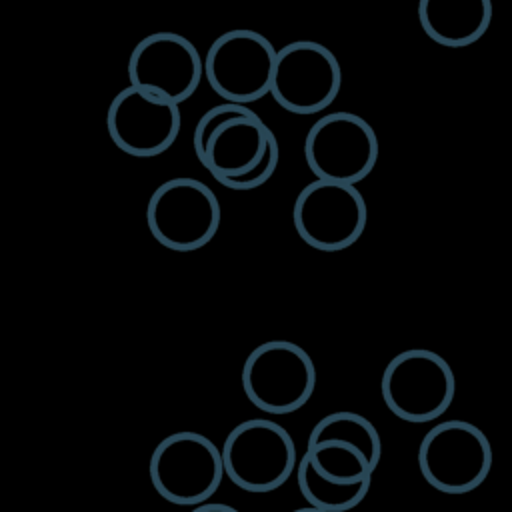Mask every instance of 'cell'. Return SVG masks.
<instances>
[{
    "mask_svg": "<svg viewBox=\"0 0 512 512\" xmlns=\"http://www.w3.org/2000/svg\"><path fill=\"white\" fill-rule=\"evenodd\" d=\"M194 154L224 188L248 192L266 184L280 160L272 128L246 104L222 102L206 110L192 134Z\"/></svg>",
    "mask_w": 512,
    "mask_h": 512,
    "instance_id": "obj_1",
    "label": "cell"
},
{
    "mask_svg": "<svg viewBox=\"0 0 512 512\" xmlns=\"http://www.w3.org/2000/svg\"><path fill=\"white\" fill-rule=\"evenodd\" d=\"M148 474L154 490L166 502L204 504L226 476L222 448L200 432H172L152 450Z\"/></svg>",
    "mask_w": 512,
    "mask_h": 512,
    "instance_id": "obj_2",
    "label": "cell"
},
{
    "mask_svg": "<svg viewBox=\"0 0 512 512\" xmlns=\"http://www.w3.org/2000/svg\"><path fill=\"white\" fill-rule=\"evenodd\" d=\"M240 382L252 406L272 416H284L300 410L312 398L316 366L296 342L268 340L246 356Z\"/></svg>",
    "mask_w": 512,
    "mask_h": 512,
    "instance_id": "obj_3",
    "label": "cell"
},
{
    "mask_svg": "<svg viewBox=\"0 0 512 512\" xmlns=\"http://www.w3.org/2000/svg\"><path fill=\"white\" fill-rule=\"evenodd\" d=\"M488 436L468 420H444L432 426L418 446L422 478L438 492L460 496L476 490L492 470Z\"/></svg>",
    "mask_w": 512,
    "mask_h": 512,
    "instance_id": "obj_4",
    "label": "cell"
},
{
    "mask_svg": "<svg viewBox=\"0 0 512 512\" xmlns=\"http://www.w3.org/2000/svg\"><path fill=\"white\" fill-rule=\"evenodd\" d=\"M220 220L222 210L216 194L192 176L164 180L146 206L152 238L174 252L204 248L216 236Z\"/></svg>",
    "mask_w": 512,
    "mask_h": 512,
    "instance_id": "obj_5",
    "label": "cell"
},
{
    "mask_svg": "<svg viewBox=\"0 0 512 512\" xmlns=\"http://www.w3.org/2000/svg\"><path fill=\"white\" fill-rule=\"evenodd\" d=\"M222 460L226 478L252 494L280 488L298 468L294 438L270 418L236 424L224 438Z\"/></svg>",
    "mask_w": 512,
    "mask_h": 512,
    "instance_id": "obj_6",
    "label": "cell"
},
{
    "mask_svg": "<svg viewBox=\"0 0 512 512\" xmlns=\"http://www.w3.org/2000/svg\"><path fill=\"white\" fill-rule=\"evenodd\" d=\"M380 394L396 418L424 424L450 408L456 394V376L438 352L410 348L386 364Z\"/></svg>",
    "mask_w": 512,
    "mask_h": 512,
    "instance_id": "obj_7",
    "label": "cell"
},
{
    "mask_svg": "<svg viewBox=\"0 0 512 512\" xmlns=\"http://www.w3.org/2000/svg\"><path fill=\"white\" fill-rule=\"evenodd\" d=\"M292 222L308 246L320 252H340L364 234L368 208L354 184L316 178L298 192Z\"/></svg>",
    "mask_w": 512,
    "mask_h": 512,
    "instance_id": "obj_8",
    "label": "cell"
},
{
    "mask_svg": "<svg viewBox=\"0 0 512 512\" xmlns=\"http://www.w3.org/2000/svg\"><path fill=\"white\" fill-rule=\"evenodd\" d=\"M378 136L354 112L320 116L304 138V160L318 180L358 184L376 166Z\"/></svg>",
    "mask_w": 512,
    "mask_h": 512,
    "instance_id": "obj_9",
    "label": "cell"
},
{
    "mask_svg": "<svg viewBox=\"0 0 512 512\" xmlns=\"http://www.w3.org/2000/svg\"><path fill=\"white\" fill-rule=\"evenodd\" d=\"M278 48L260 32L234 28L220 34L204 56V78L224 102L250 104L270 94Z\"/></svg>",
    "mask_w": 512,
    "mask_h": 512,
    "instance_id": "obj_10",
    "label": "cell"
},
{
    "mask_svg": "<svg viewBox=\"0 0 512 512\" xmlns=\"http://www.w3.org/2000/svg\"><path fill=\"white\" fill-rule=\"evenodd\" d=\"M340 86V62L324 44L294 40L278 48L270 94L286 112H322L336 100Z\"/></svg>",
    "mask_w": 512,
    "mask_h": 512,
    "instance_id": "obj_11",
    "label": "cell"
},
{
    "mask_svg": "<svg viewBox=\"0 0 512 512\" xmlns=\"http://www.w3.org/2000/svg\"><path fill=\"white\" fill-rule=\"evenodd\" d=\"M180 104L128 84L110 102L106 128L110 140L134 158H154L178 138Z\"/></svg>",
    "mask_w": 512,
    "mask_h": 512,
    "instance_id": "obj_12",
    "label": "cell"
},
{
    "mask_svg": "<svg viewBox=\"0 0 512 512\" xmlns=\"http://www.w3.org/2000/svg\"><path fill=\"white\" fill-rule=\"evenodd\" d=\"M204 60L198 48L182 34L152 32L130 52L128 80L176 104L188 100L200 86Z\"/></svg>",
    "mask_w": 512,
    "mask_h": 512,
    "instance_id": "obj_13",
    "label": "cell"
},
{
    "mask_svg": "<svg viewBox=\"0 0 512 512\" xmlns=\"http://www.w3.org/2000/svg\"><path fill=\"white\" fill-rule=\"evenodd\" d=\"M492 0H418V22L424 34L446 48L478 42L492 22Z\"/></svg>",
    "mask_w": 512,
    "mask_h": 512,
    "instance_id": "obj_14",
    "label": "cell"
},
{
    "mask_svg": "<svg viewBox=\"0 0 512 512\" xmlns=\"http://www.w3.org/2000/svg\"><path fill=\"white\" fill-rule=\"evenodd\" d=\"M296 482L308 506H316L326 512H348L368 496L372 478H366V480L332 478L320 472L304 454L298 460Z\"/></svg>",
    "mask_w": 512,
    "mask_h": 512,
    "instance_id": "obj_15",
    "label": "cell"
},
{
    "mask_svg": "<svg viewBox=\"0 0 512 512\" xmlns=\"http://www.w3.org/2000/svg\"><path fill=\"white\" fill-rule=\"evenodd\" d=\"M318 442H340L358 448L374 466H378L382 456V440L376 426L358 412L342 410L322 416L310 430L306 446Z\"/></svg>",
    "mask_w": 512,
    "mask_h": 512,
    "instance_id": "obj_16",
    "label": "cell"
},
{
    "mask_svg": "<svg viewBox=\"0 0 512 512\" xmlns=\"http://www.w3.org/2000/svg\"><path fill=\"white\" fill-rule=\"evenodd\" d=\"M304 454L324 474L342 480H366L372 478L376 466L368 456L352 446L340 442H318L308 444Z\"/></svg>",
    "mask_w": 512,
    "mask_h": 512,
    "instance_id": "obj_17",
    "label": "cell"
},
{
    "mask_svg": "<svg viewBox=\"0 0 512 512\" xmlns=\"http://www.w3.org/2000/svg\"><path fill=\"white\" fill-rule=\"evenodd\" d=\"M192 512H240L230 504H222V502H204L192 508Z\"/></svg>",
    "mask_w": 512,
    "mask_h": 512,
    "instance_id": "obj_18",
    "label": "cell"
},
{
    "mask_svg": "<svg viewBox=\"0 0 512 512\" xmlns=\"http://www.w3.org/2000/svg\"><path fill=\"white\" fill-rule=\"evenodd\" d=\"M292 512H326V510H320V508H316V506H304V508H296V510H292Z\"/></svg>",
    "mask_w": 512,
    "mask_h": 512,
    "instance_id": "obj_19",
    "label": "cell"
}]
</instances>
